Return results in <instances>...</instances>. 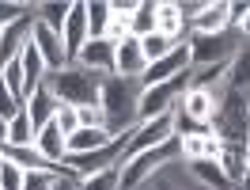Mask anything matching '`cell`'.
<instances>
[{
  "label": "cell",
  "mask_w": 250,
  "mask_h": 190,
  "mask_svg": "<svg viewBox=\"0 0 250 190\" xmlns=\"http://www.w3.org/2000/svg\"><path fill=\"white\" fill-rule=\"evenodd\" d=\"M99 107L106 114V129L114 137H125L137 129V107H141V80L106 76L99 92Z\"/></svg>",
  "instance_id": "cell-1"
},
{
  "label": "cell",
  "mask_w": 250,
  "mask_h": 190,
  "mask_svg": "<svg viewBox=\"0 0 250 190\" xmlns=\"http://www.w3.org/2000/svg\"><path fill=\"white\" fill-rule=\"evenodd\" d=\"M103 80L99 72L83 69V65H64L61 72H49L46 88L57 95V103H68V107H91L99 103V92H103Z\"/></svg>",
  "instance_id": "cell-2"
},
{
  "label": "cell",
  "mask_w": 250,
  "mask_h": 190,
  "mask_svg": "<svg viewBox=\"0 0 250 190\" xmlns=\"http://www.w3.org/2000/svg\"><path fill=\"white\" fill-rule=\"evenodd\" d=\"M189 69H208V65L231 61L239 49L247 46V38L239 31H224V34H189Z\"/></svg>",
  "instance_id": "cell-3"
},
{
  "label": "cell",
  "mask_w": 250,
  "mask_h": 190,
  "mask_svg": "<svg viewBox=\"0 0 250 190\" xmlns=\"http://www.w3.org/2000/svg\"><path fill=\"white\" fill-rule=\"evenodd\" d=\"M189 88V72L167 80V84H156V88H141V107H137V122H152L159 114H171L178 107L182 92Z\"/></svg>",
  "instance_id": "cell-4"
},
{
  "label": "cell",
  "mask_w": 250,
  "mask_h": 190,
  "mask_svg": "<svg viewBox=\"0 0 250 190\" xmlns=\"http://www.w3.org/2000/svg\"><path fill=\"white\" fill-rule=\"evenodd\" d=\"M125 137H129V133H125ZM125 137L118 144H110V148H99V152H68V156H64V171L72 175V179H87V175H99V171H106V167H122Z\"/></svg>",
  "instance_id": "cell-5"
},
{
  "label": "cell",
  "mask_w": 250,
  "mask_h": 190,
  "mask_svg": "<svg viewBox=\"0 0 250 190\" xmlns=\"http://www.w3.org/2000/svg\"><path fill=\"white\" fill-rule=\"evenodd\" d=\"M220 92H224V84H216V88H186L174 111L186 114L193 126L208 129L212 126V114H216V103H220Z\"/></svg>",
  "instance_id": "cell-6"
},
{
  "label": "cell",
  "mask_w": 250,
  "mask_h": 190,
  "mask_svg": "<svg viewBox=\"0 0 250 190\" xmlns=\"http://www.w3.org/2000/svg\"><path fill=\"white\" fill-rule=\"evenodd\" d=\"M182 72H189V42L182 38L178 46L167 53V57H159V61H152L148 69H144L141 76V88H156V84H167V80L182 76Z\"/></svg>",
  "instance_id": "cell-7"
},
{
  "label": "cell",
  "mask_w": 250,
  "mask_h": 190,
  "mask_svg": "<svg viewBox=\"0 0 250 190\" xmlns=\"http://www.w3.org/2000/svg\"><path fill=\"white\" fill-rule=\"evenodd\" d=\"M61 42H64V57H68V65H76L80 49L91 42V34H87V0H72V12H68V19H64Z\"/></svg>",
  "instance_id": "cell-8"
},
{
  "label": "cell",
  "mask_w": 250,
  "mask_h": 190,
  "mask_svg": "<svg viewBox=\"0 0 250 190\" xmlns=\"http://www.w3.org/2000/svg\"><path fill=\"white\" fill-rule=\"evenodd\" d=\"M34 23H38V16H34V8H31L23 19H16L12 27H4V31H0V69H4L8 61H16L19 53H23V46H31Z\"/></svg>",
  "instance_id": "cell-9"
},
{
  "label": "cell",
  "mask_w": 250,
  "mask_h": 190,
  "mask_svg": "<svg viewBox=\"0 0 250 190\" xmlns=\"http://www.w3.org/2000/svg\"><path fill=\"white\" fill-rule=\"evenodd\" d=\"M148 61H144V49H141V38H125L114 46V76H129V80H141Z\"/></svg>",
  "instance_id": "cell-10"
},
{
  "label": "cell",
  "mask_w": 250,
  "mask_h": 190,
  "mask_svg": "<svg viewBox=\"0 0 250 190\" xmlns=\"http://www.w3.org/2000/svg\"><path fill=\"white\" fill-rule=\"evenodd\" d=\"M34 46H38V53H42V61H46L49 72H61L64 65H68V57H64V42L57 31H49L46 23H34Z\"/></svg>",
  "instance_id": "cell-11"
},
{
  "label": "cell",
  "mask_w": 250,
  "mask_h": 190,
  "mask_svg": "<svg viewBox=\"0 0 250 190\" xmlns=\"http://www.w3.org/2000/svg\"><path fill=\"white\" fill-rule=\"evenodd\" d=\"M231 31V12H228V0H208L205 12L189 23V34H224Z\"/></svg>",
  "instance_id": "cell-12"
},
{
  "label": "cell",
  "mask_w": 250,
  "mask_h": 190,
  "mask_svg": "<svg viewBox=\"0 0 250 190\" xmlns=\"http://www.w3.org/2000/svg\"><path fill=\"white\" fill-rule=\"evenodd\" d=\"M76 65L91 69V72H99V76H114V42H106V38H91L87 46L80 49Z\"/></svg>",
  "instance_id": "cell-13"
},
{
  "label": "cell",
  "mask_w": 250,
  "mask_h": 190,
  "mask_svg": "<svg viewBox=\"0 0 250 190\" xmlns=\"http://www.w3.org/2000/svg\"><path fill=\"white\" fill-rule=\"evenodd\" d=\"M34 148H38V156L49 160L53 167H61L64 156H68V141H64V133L57 129V122H49V126H42L34 133Z\"/></svg>",
  "instance_id": "cell-14"
},
{
  "label": "cell",
  "mask_w": 250,
  "mask_h": 190,
  "mask_svg": "<svg viewBox=\"0 0 250 190\" xmlns=\"http://www.w3.org/2000/svg\"><path fill=\"white\" fill-rule=\"evenodd\" d=\"M57 111H61V103H57V95L49 92L46 84H42V88H34V95H27V114H31L34 133H38L42 126H49V122L57 118Z\"/></svg>",
  "instance_id": "cell-15"
},
{
  "label": "cell",
  "mask_w": 250,
  "mask_h": 190,
  "mask_svg": "<svg viewBox=\"0 0 250 190\" xmlns=\"http://www.w3.org/2000/svg\"><path fill=\"white\" fill-rule=\"evenodd\" d=\"M156 34L171 38V42H182V34H186V19H182V12H178L174 0H159V8H156Z\"/></svg>",
  "instance_id": "cell-16"
},
{
  "label": "cell",
  "mask_w": 250,
  "mask_h": 190,
  "mask_svg": "<svg viewBox=\"0 0 250 190\" xmlns=\"http://www.w3.org/2000/svg\"><path fill=\"white\" fill-rule=\"evenodd\" d=\"M122 137H114L106 126L99 129H83L80 126L72 137H68V152H99V148H110V144H118Z\"/></svg>",
  "instance_id": "cell-17"
},
{
  "label": "cell",
  "mask_w": 250,
  "mask_h": 190,
  "mask_svg": "<svg viewBox=\"0 0 250 190\" xmlns=\"http://www.w3.org/2000/svg\"><path fill=\"white\" fill-rule=\"evenodd\" d=\"M19 65H23V80H27V95H34V88H42L49 76L46 61H42V53H38V46H23V53H19Z\"/></svg>",
  "instance_id": "cell-18"
},
{
  "label": "cell",
  "mask_w": 250,
  "mask_h": 190,
  "mask_svg": "<svg viewBox=\"0 0 250 190\" xmlns=\"http://www.w3.org/2000/svg\"><path fill=\"white\" fill-rule=\"evenodd\" d=\"M186 171L197 179V183H205V187L212 190H231V183H228V175H224V167H220V160H189Z\"/></svg>",
  "instance_id": "cell-19"
},
{
  "label": "cell",
  "mask_w": 250,
  "mask_h": 190,
  "mask_svg": "<svg viewBox=\"0 0 250 190\" xmlns=\"http://www.w3.org/2000/svg\"><path fill=\"white\" fill-rule=\"evenodd\" d=\"M68 12H72V0H38L34 4V16H38V23H46L49 31H64V19H68Z\"/></svg>",
  "instance_id": "cell-20"
},
{
  "label": "cell",
  "mask_w": 250,
  "mask_h": 190,
  "mask_svg": "<svg viewBox=\"0 0 250 190\" xmlns=\"http://www.w3.org/2000/svg\"><path fill=\"white\" fill-rule=\"evenodd\" d=\"M4 144H12V148H34V126H31V114L27 107L8 122V133H4Z\"/></svg>",
  "instance_id": "cell-21"
},
{
  "label": "cell",
  "mask_w": 250,
  "mask_h": 190,
  "mask_svg": "<svg viewBox=\"0 0 250 190\" xmlns=\"http://www.w3.org/2000/svg\"><path fill=\"white\" fill-rule=\"evenodd\" d=\"M220 167H224V175H228V183L239 187V183H243V175H247V156H243V148L224 144V152H220Z\"/></svg>",
  "instance_id": "cell-22"
},
{
  "label": "cell",
  "mask_w": 250,
  "mask_h": 190,
  "mask_svg": "<svg viewBox=\"0 0 250 190\" xmlns=\"http://www.w3.org/2000/svg\"><path fill=\"white\" fill-rule=\"evenodd\" d=\"M110 0H87V34L91 38H106V27H110Z\"/></svg>",
  "instance_id": "cell-23"
},
{
  "label": "cell",
  "mask_w": 250,
  "mask_h": 190,
  "mask_svg": "<svg viewBox=\"0 0 250 190\" xmlns=\"http://www.w3.org/2000/svg\"><path fill=\"white\" fill-rule=\"evenodd\" d=\"M156 8H159V0H141L137 4V12H133V38L156 34Z\"/></svg>",
  "instance_id": "cell-24"
},
{
  "label": "cell",
  "mask_w": 250,
  "mask_h": 190,
  "mask_svg": "<svg viewBox=\"0 0 250 190\" xmlns=\"http://www.w3.org/2000/svg\"><path fill=\"white\" fill-rule=\"evenodd\" d=\"M80 190H122V167H106L99 175L80 179Z\"/></svg>",
  "instance_id": "cell-25"
},
{
  "label": "cell",
  "mask_w": 250,
  "mask_h": 190,
  "mask_svg": "<svg viewBox=\"0 0 250 190\" xmlns=\"http://www.w3.org/2000/svg\"><path fill=\"white\" fill-rule=\"evenodd\" d=\"M0 80L8 84V92L16 95V99H23V103H27V80H23V65H19V57L0 69Z\"/></svg>",
  "instance_id": "cell-26"
},
{
  "label": "cell",
  "mask_w": 250,
  "mask_h": 190,
  "mask_svg": "<svg viewBox=\"0 0 250 190\" xmlns=\"http://www.w3.org/2000/svg\"><path fill=\"white\" fill-rule=\"evenodd\" d=\"M174 46H178V42L163 38V34H148V38H141V49H144V61H148V65L159 61V57H167Z\"/></svg>",
  "instance_id": "cell-27"
},
{
  "label": "cell",
  "mask_w": 250,
  "mask_h": 190,
  "mask_svg": "<svg viewBox=\"0 0 250 190\" xmlns=\"http://www.w3.org/2000/svg\"><path fill=\"white\" fill-rule=\"evenodd\" d=\"M23 183H27V171L4 156L0 160V190H23Z\"/></svg>",
  "instance_id": "cell-28"
},
{
  "label": "cell",
  "mask_w": 250,
  "mask_h": 190,
  "mask_svg": "<svg viewBox=\"0 0 250 190\" xmlns=\"http://www.w3.org/2000/svg\"><path fill=\"white\" fill-rule=\"evenodd\" d=\"M23 107H27V103H23V99H16V95L8 92V84L0 80V122H12Z\"/></svg>",
  "instance_id": "cell-29"
},
{
  "label": "cell",
  "mask_w": 250,
  "mask_h": 190,
  "mask_svg": "<svg viewBox=\"0 0 250 190\" xmlns=\"http://www.w3.org/2000/svg\"><path fill=\"white\" fill-rule=\"evenodd\" d=\"M31 8H34V4H23V0H8V4H0V31H4V27H12L16 19H23Z\"/></svg>",
  "instance_id": "cell-30"
},
{
  "label": "cell",
  "mask_w": 250,
  "mask_h": 190,
  "mask_svg": "<svg viewBox=\"0 0 250 190\" xmlns=\"http://www.w3.org/2000/svg\"><path fill=\"white\" fill-rule=\"evenodd\" d=\"M53 122H57V129H61V133H64V141H68V137H72V133L80 129V114H76V107L61 103V111H57V118H53Z\"/></svg>",
  "instance_id": "cell-31"
},
{
  "label": "cell",
  "mask_w": 250,
  "mask_h": 190,
  "mask_svg": "<svg viewBox=\"0 0 250 190\" xmlns=\"http://www.w3.org/2000/svg\"><path fill=\"white\" fill-rule=\"evenodd\" d=\"M76 114H80V126H83V129L106 126V114H103V107H99V103H91V107H76Z\"/></svg>",
  "instance_id": "cell-32"
},
{
  "label": "cell",
  "mask_w": 250,
  "mask_h": 190,
  "mask_svg": "<svg viewBox=\"0 0 250 190\" xmlns=\"http://www.w3.org/2000/svg\"><path fill=\"white\" fill-rule=\"evenodd\" d=\"M57 175H64V171H27V183H23V190H53Z\"/></svg>",
  "instance_id": "cell-33"
},
{
  "label": "cell",
  "mask_w": 250,
  "mask_h": 190,
  "mask_svg": "<svg viewBox=\"0 0 250 190\" xmlns=\"http://www.w3.org/2000/svg\"><path fill=\"white\" fill-rule=\"evenodd\" d=\"M228 12H231V31H243L247 12H250V0H235V4H228Z\"/></svg>",
  "instance_id": "cell-34"
},
{
  "label": "cell",
  "mask_w": 250,
  "mask_h": 190,
  "mask_svg": "<svg viewBox=\"0 0 250 190\" xmlns=\"http://www.w3.org/2000/svg\"><path fill=\"white\" fill-rule=\"evenodd\" d=\"M53 190H80V179H72V175L64 171V175H57V183H53Z\"/></svg>",
  "instance_id": "cell-35"
},
{
  "label": "cell",
  "mask_w": 250,
  "mask_h": 190,
  "mask_svg": "<svg viewBox=\"0 0 250 190\" xmlns=\"http://www.w3.org/2000/svg\"><path fill=\"white\" fill-rule=\"evenodd\" d=\"M239 190H250V167H247V175H243V183H239Z\"/></svg>",
  "instance_id": "cell-36"
},
{
  "label": "cell",
  "mask_w": 250,
  "mask_h": 190,
  "mask_svg": "<svg viewBox=\"0 0 250 190\" xmlns=\"http://www.w3.org/2000/svg\"><path fill=\"white\" fill-rule=\"evenodd\" d=\"M239 34H243V38H250V12H247V23H243V31H239Z\"/></svg>",
  "instance_id": "cell-37"
},
{
  "label": "cell",
  "mask_w": 250,
  "mask_h": 190,
  "mask_svg": "<svg viewBox=\"0 0 250 190\" xmlns=\"http://www.w3.org/2000/svg\"><path fill=\"white\" fill-rule=\"evenodd\" d=\"M243 156H247V167H250V141H247V148H243Z\"/></svg>",
  "instance_id": "cell-38"
},
{
  "label": "cell",
  "mask_w": 250,
  "mask_h": 190,
  "mask_svg": "<svg viewBox=\"0 0 250 190\" xmlns=\"http://www.w3.org/2000/svg\"><path fill=\"white\" fill-rule=\"evenodd\" d=\"M4 133H8V122H0V141H4Z\"/></svg>",
  "instance_id": "cell-39"
},
{
  "label": "cell",
  "mask_w": 250,
  "mask_h": 190,
  "mask_svg": "<svg viewBox=\"0 0 250 190\" xmlns=\"http://www.w3.org/2000/svg\"><path fill=\"white\" fill-rule=\"evenodd\" d=\"M0 160H4V141H0Z\"/></svg>",
  "instance_id": "cell-40"
}]
</instances>
